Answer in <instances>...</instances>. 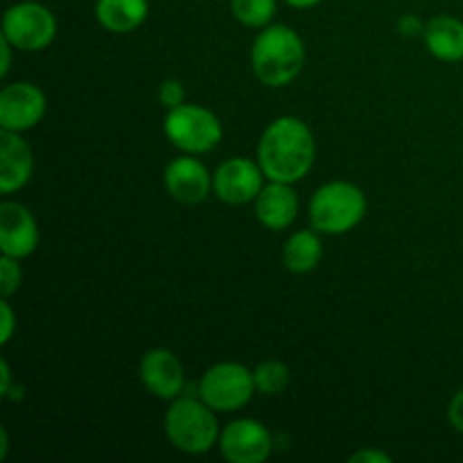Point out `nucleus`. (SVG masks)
Here are the masks:
<instances>
[{
  "label": "nucleus",
  "instance_id": "f257e3e1",
  "mask_svg": "<svg viewBox=\"0 0 463 463\" xmlns=\"http://www.w3.org/2000/svg\"><path fill=\"white\" fill-rule=\"evenodd\" d=\"M315 136L310 127L294 116L271 122L258 145V165L269 181L297 184L315 163Z\"/></svg>",
  "mask_w": 463,
  "mask_h": 463
},
{
  "label": "nucleus",
  "instance_id": "f03ea898",
  "mask_svg": "<svg viewBox=\"0 0 463 463\" xmlns=\"http://www.w3.org/2000/svg\"><path fill=\"white\" fill-rule=\"evenodd\" d=\"M306 63L303 41L292 27L267 25L256 36L251 48V66L258 80L271 89L288 86L297 80Z\"/></svg>",
  "mask_w": 463,
  "mask_h": 463
},
{
  "label": "nucleus",
  "instance_id": "7ed1b4c3",
  "mask_svg": "<svg viewBox=\"0 0 463 463\" xmlns=\"http://www.w3.org/2000/svg\"><path fill=\"white\" fill-rule=\"evenodd\" d=\"M165 434L176 450L185 455H203L220 439L215 410L203 401L176 398L165 414Z\"/></svg>",
  "mask_w": 463,
  "mask_h": 463
},
{
  "label": "nucleus",
  "instance_id": "20e7f679",
  "mask_svg": "<svg viewBox=\"0 0 463 463\" xmlns=\"http://www.w3.org/2000/svg\"><path fill=\"white\" fill-rule=\"evenodd\" d=\"M366 213V197L355 184L333 181L312 194L310 222L319 233L342 235L355 229Z\"/></svg>",
  "mask_w": 463,
  "mask_h": 463
},
{
  "label": "nucleus",
  "instance_id": "39448f33",
  "mask_svg": "<svg viewBox=\"0 0 463 463\" xmlns=\"http://www.w3.org/2000/svg\"><path fill=\"white\" fill-rule=\"evenodd\" d=\"M165 136L176 149L185 154H206L222 140V122L211 109L197 104H181L170 109L163 122Z\"/></svg>",
  "mask_w": 463,
  "mask_h": 463
},
{
  "label": "nucleus",
  "instance_id": "423d86ee",
  "mask_svg": "<svg viewBox=\"0 0 463 463\" xmlns=\"http://www.w3.org/2000/svg\"><path fill=\"white\" fill-rule=\"evenodd\" d=\"M253 389H256V380L247 366L238 362H220L203 373L199 383V398L211 410L231 414L235 410H242L251 401Z\"/></svg>",
  "mask_w": 463,
  "mask_h": 463
},
{
  "label": "nucleus",
  "instance_id": "0eeeda50",
  "mask_svg": "<svg viewBox=\"0 0 463 463\" xmlns=\"http://www.w3.org/2000/svg\"><path fill=\"white\" fill-rule=\"evenodd\" d=\"M3 36L16 50L39 52L57 36V18L41 3H16L5 12Z\"/></svg>",
  "mask_w": 463,
  "mask_h": 463
},
{
  "label": "nucleus",
  "instance_id": "6e6552de",
  "mask_svg": "<svg viewBox=\"0 0 463 463\" xmlns=\"http://www.w3.org/2000/svg\"><path fill=\"white\" fill-rule=\"evenodd\" d=\"M220 450L231 463H262L274 450V439L258 420L240 419L222 430Z\"/></svg>",
  "mask_w": 463,
  "mask_h": 463
},
{
  "label": "nucleus",
  "instance_id": "1a4fd4ad",
  "mask_svg": "<svg viewBox=\"0 0 463 463\" xmlns=\"http://www.w3.org/2000/svg\"><path fill=\"white\" fill-rule=\"evenodd\" d=\"M45 116V95L30 81L5 86L0 93V129L21 131L39 125Z\"/></svg>",
  "mask_w": 463,
  "mask_h": 463
},
{
  "label": "nucleus",
  "instance_id": "9d476101",
  "mask_svg": "<svg viewBox=\"0 0 463 463\" xmlns=\"http://www.w3.org/2000/svg\"><path fill=\"white\" fill-rule=\"evenodd\" d=\"M262 172L260 165L242 156L229 158L217 167L213 175V190L217 197L231 206H242V203L256 202L262 190Z\"/></svg>",
  "mask_w": 463,
  "mask_h": 463
},
{
  "label": "nucleus",
  "instance_id": "9b49d317",
  "mask_svg": "<svg viewBox=\"0 0 463 463\" xmlns=\"http://www.w3.org/2000/svg\"><path fill=\"white\" fill-rule=\"evenodd\" d=\"M140 383L152 396L161 401H176L184 392L185 373L179 357L165 348H154L140 360Z\"/></svg>",
  "mask_w": 463,
  "mask_h": 463
},
{
  "label": "nucleus",
  "instance_id": "f8f14e48",
  "mask_svg": "<svg viewBox=\"0 0 463 463\" xmlns=\"http://www.w3.org/2000/svg\"><path fill=\"white\" fill-rule=\"evenodd\" d=\"M39 247V226L32 213L18 202L0 203V251L3 256L27 258Z\"/></svg>",
  "mask_w": 463,
  "mask_h": 463
},
{
  "label": "nucleus",
  "instance_id": "ddd939ff",
  "mask_svg": "<svg viewBox=\"0 0 463 463\" xmlns=\"http://www.w3.org/2000/svg\"><path fill=\"white\" fill-rule=\"evenodd\" d=\"M165 188L176 202L199 203L208 197L213 188V176L206 165L193 156H179L165 167Z\"/></svg>",
  "mask_w": 463,
  "mask_h": 463
},
{
  "label": "nucleus",
  "instance_id": "4468645a",
  "mask_svg": "<svg viewBox=\"0 0 463 463\" xmlns=\"http://www.w3.org/2000/svg\"><path fill=\"white\" fill-rule=\"evenodd\" d=\"M34 158L16 131H0V193L12 194L30 181Z\"/></svg>",
  "mask_w": 463,
  "mask_h": 463
},
{
  "label": "nucleus",
  "instance_id": "2eb2a0df",
  "mask_svg": "<svg viewBox=\"0 0 463 463\" xmlns=\"http://www.w3.org/2000/svg\"><path fill=\"white\" fill-rule=\"evenodd\" d=\"M256 215L267 229H288L298 215V197L292 190V184L271 181L269 185H265L256 197Z\"/></svg>",
  "mask_w": 463,
  "mask_h": 463
},
{
  "label": "nucleus",
  "instance_id": "dca6fc26",
  "mask_svg": "<svg viewBox=\"0 0 463 463\" xmlns=\"http://www.w3.org/2000/svg\"><path fill=\"white\" fill-rule=\"evenodd\" d=\"M425 45L441 61L463 59V21L455 16H437L425 23Z\"/></svg>",
  "mask_w": 463,
  "mask_h": 463
},
{
  "label": "nucleus",
  "instance_id": "f3484780",
  "mask_svg": "<svg viewBox=\"0 0 463 463\" xmlns=\"http://www.w3.org/2000/svg\"><path fill=\"white\" fill-rule=\"evenodd\" d=\"M149 14L147 0H98L95 16L104 30L127 34L138 30Z\"/></svg>",
  "mask_w": 463,
  "mask_h": 463
},
{
  "label": "nucleus",
  "instance_id": "a211bd4d",
  "mask_svg": "<svg viewBox=\"0 0 463 463\" xmlns=\"http://www.w3.org/2000/svg\"><path fill=\"white\" fill-rule=\"evenodd\" d=\"M321 240L315 231H298L285 242L283 262L292 274H307L315 269L321 260Z\"/></svg>",
  "mask_w": 463,
  "mask_h": 463
},
{
  "label": "nucleus",
  "instance_id": "6ab92c4d",
  "mask_svg": "<svg viewBox=\"0 0 463 463\" xmlns=\"http://www.w3.org/2000/svg\"><path fill=\"white\" fill-rule=\"evenodd\" d=\"M231 12L235 21L244 27H267L276 14V0H231Z\"/></svg>",
  "mask_w": 463,
  "mask_h": 463
},
{
  "label": "nucleus",
  "instance_id": "aec40b11",
  "mask_svg": "<svg viewBox=\"0 0 463 463\" xmlns=\"http://www.w3.org/2000/svg\"><path fill=\"white\" fill-rule=\"evenodd\" d=\"M253 380H256V392L265 393V396H276L288 389L292 375L283 362L269 360L258 364V369L253 371Z\"/></svg>",
  "mask_w": 463,
  "mask_h": 463
},
{
  "label": "nucleus",
  "instance_id": "412c9836",
  "mask_svg": "<svg viewBox=\"0 0 463 463\" xmlns=\"http://www.w3.org/2000/svg\"><path fill=\"white\" fill-rule=\"evenodd\" d=\"M23 271L18 267V258L3 256L0 258V294L3 298H9L18 288H21Z\"/></svg>",
  "mask_w": 463,
  "mask_h": 463
},
{
  "label": "nucleus",
  "instance_id": "4be33fe9",
  "mask_svg": "<svg viewBox=\"0 0 463 463\" xmlns=\"http://www.w3.org/2000/svg\"><path fill=\"white\" fill-rule=\"evenodd\" d=\"M185 99V89L179 80H165L158 86V102L165 104V107L175 109L181 107Z\"/></svg>",
  "mask_w": 463,
  "mask_h": 463
},
{
  "label": "nucleus",
  "instance_id": "5701e85b",
  "mask_svg": "<svg viewBox=\"0 0 463 463\" xmlns=\"http://www.w3.org/2000/svg\"><path fill=\"white\" fill-rule=\"evenodd\" d=\"M448 419H450L452 428L463 434V389L452 396L450 407H448Z\"/></svg>",
  "mask_w": 463,
  "mask_h": 463
},
{
  "label": "nucleus",
  "instance_id": "b1692460",
  "mask_svg": "<svg viewBox=\"0 0 463 463\" xmlns=\"http://www.w3.org/2000/svg\"><path fill=\"white\" fill-rule=\"evenodd\" d=\"M0 310H3V333H0V344H7L14 335V324H16V321H14V312H12V307H9L7 298H3V301H0Z\"/></svg>",
  "mask_w": 463,
  "mask_h": 463
},
{
  "label": "nucleus",
  "instance_id": "393cba45",
  "mask_svg": "<svg viewBox=\"0 0 463 463\" xmlns=\"http://www.w3.org/2000/svg\"><path fill=\"white\" fill-rule=\"evenodd\" d=\"M398 30L405 36H416L420 34V32H425V25L420 23V18L414 16V14H407V16H402L401 21H398Z\"/></svg>",
  "mask_w": 463,
  "mask_h": 463
},
{
  "label": "nucleus",
  "instance_id": "a878e982",
  "mask_svg": "<svg viewBox=\"0 0 463 463\" xmlns=\"http://www.w3.org/2000/svg\"><path fill=\"white\" fill-rule=\"evenodd\" d=\"M351 463H392V457L380 450H360L351 457Z\"/></svg>",
  "mask_w": 463,
  "mask_h": 463
},
{
  "label": "nucleus",
  "instance_id": "bb28decb",
  "mask_svg": "<svg viewBox=\"0 0 463 463\" xmlns=\"http://www.w3.org/2000/svg\"><path fill=\"white\" fill-rule=\"evenodd\" d=\"M12 48L14 45L9 43L5 36H0V52H3V63H0V75L7 77L9 66H12Z\"/></svg>",
  "mask_w": 463,
  "mask_h": 463
},
{
  "label": "nucleus",
  "instance_id": "cd10ccee",
  "mask_svg": "<svg viewBox=\"0 0 463 463\" xmlns=\"http://www.w3.org/2000/svg\"><path fill=\"white\" fill-rule=\"evenodd\" d=\"M0 375H3V387H0V393H3V396H7L9 384H12V371H9V364L5 360L0 362Z\"/></svg>",
  "mask_w": 463,
  "mask_h": 463
},
{
  "label": "nucleus",
  "instance_id": "c85d7f7f",
  "mask_svg": "<svg viewBox=\"0 0 463 463\" xmlns=\"http://www.w3.org/2000/svg\"><path fill=\"white\" fill-rule=\"evenodd\" d=\"M285 3L294 9H310L315 7V5H319L321 0H285Z\"/></svg>",
  "mask_w": 463,
  "mask_h": 463
},
{
  "label": "nucleus",
  "instance_id": "c756f323",
  "mask_svg": "<svg viewBox=\"0 0 463 463\" xmlns=\"http://www.w3.org/2000/svg\"><path fill=\"white\" fill-rule=\"evenodd\" d=\"M7 446H9V441H7V430H0V459H5V457H7Z\"/></svg>",
  "mask_w": 463,
  "mask_h": 463
}]
</instances>
